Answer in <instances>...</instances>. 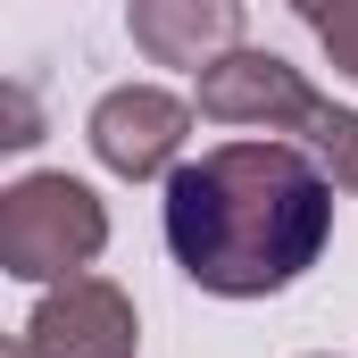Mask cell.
<instances>
[{"mask_svg":"<svg viewBox=\"0 0 358 358\" xmlns=\"http://www.w3.org/2000/svg\"><path fill=\"white\" fill-rule=\"evenodd\" d=\"M334 183L300 142H259L234 134L167 176L159 225L167 259L217 300H267L292 292L334 242Z\"/></svg>","mask_w":358,"mask_h":358,"instance_id":"6da1fadb","label":"cell"},{"mask_svg":"<svg viewBox=\"0 0 358 358\" xmlns=\"http://www.w3.org/2000/svg\"><path fill=\"white\" fill-rule=\"evenodd\" d=\"M108 250V200L84 176H17L0 192V275L17 283H76L92 275V259Z\"/></svg>","mask_w":358,"mask_h":358,"instance_id":"7a4b0ae2","label":"cell"},{"mask_svg":"<svg viewBox=\"0 0 358 358\" xmlns=\"http://www.w3.org/2000/svg\"><path fill=\"white\" fill-rule=\"evenodd\" d=\"M192 108H200L208 125H242V134H259V142H300V125L325 108V92L308 84L283 50L242 42V50H225V59L200 76Z\"/></svg>","mask_w":358,"mask_h":358,"instance_id":"3957f363","label":"cell"},{"mask_svg":"<svg viewBox=\"0 0 358 358\" xmlns=\"http://www.w3.org/2000/svg\"><path fill=\"white\" fill-rule=\"evenodd\" d=\"M192 117H200V108H192L183 92H167V84H117V92L92 100L84 142H92V159H100L108 176L159 183V176H176V167H183Z\"/></svg>","mask_w":358,"mask_h":358,"instance_id":"277c9868","label":"cell"},{"mask_svg":"<svg viewBox=\"0 0 358 358\" xmlns=\"http://www.w3.org/2000/svg\"><path fill=\"white\" fill-rule=\"evenodd\" d=\"M134 350H142V317H134V292L108 275H76L42 292L17 334V358H134Z\"/></svg>","mask_w":358,"mask_h":358,"instance_id":"5b68a950","label":"cell"},{"mask_svg":"<svg viewBox=\"0 0 358 358\" xmlns=\"http://www.w3.org/2000/svg\"><path fill=\"white\" fill-rule=\"evenodd\" d=\"M125 34H134V50L150 67L208 76L225 50L250 42V17H242V0H134L125 8Z\"/></svg>","mask_w":358,"mask_h":358,"instance_id":"8992f818","label":"cell"},{"mask_svg":"<svg viewBox=\"0 0 358 358\" xmlns=\"http://www.w3.org/2000/svg\"><path fill=\"white\" fill-rule=\"evenodd\" d=\"M300 150L317 159V176L334 183V192H358V108L325 100V108L300 125Z\"/></svg>","mask_w":358,"mask_h":358,"instance_id":"52a82bcc","label":"cell"},{"mask_svg":"<svg viewBox=\"0 0 358 358\" xmlns=\"http://www.w3.org/2000/svg\"><path fill=\"white\" fill-rule=\"evenodd\" d=\"M300 25L325 42L334 76H350V84H358V0H300Z\"/></svg>","mask_w":358,"mask_h":358,"instance_id":"ba28073f","label":"cell"},{"mask_svg":"<svg viewBox=\"0 0 358 358\" xmlns=\"http://www.w3.org/2000/svg\"><path fill=\"white\" fill-rule=\"evenodd\" d=\"M0 108H8V117H0V150H34V142H42V108H34V92L8 84Z\"/></svg>","mask_w":358,"mask_h":358,"instance_id":"9c48e42d","label":"cell"},{"mask_svg":"<svg viewBox=\"0 0 358 358\" xmlns=\"http://www.w3.org/2000/svg\"><path fill=\"white\" fill-rule=\"evenodd\" d=\"M308 358H334V350H308Z\"/></svg>","mask_w":358,"mask_h":358,"instance_id":"30bf717a","label":"cell"},{"mask_svg":"<svg viewBox=\"0 0 358 358\" xmlns=\"http://www.w3.org/2000/svg\"><path fill=\"white\" fill-rule=\"evenodd\" d=\"M8 358H17V342H8Z\"/></svg>","mask_w":358,"mask_h":358,"instance_id":"8fae6325","label":"cell"}]
</instances>
